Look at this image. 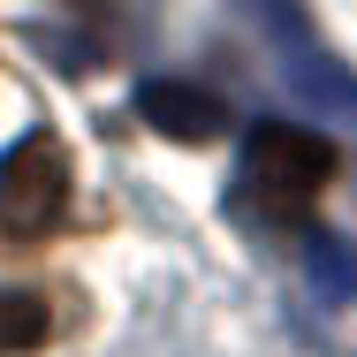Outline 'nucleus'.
I'll return each instance as SVG.
<instances>
[{"label":"nucleus","mask_w":357,"mask_h":357,"mask_svg":"<svg viewBox=\"0 0 357 357\" xmlns=\"http://www.w3.org/2000/svg\"><path fill=\"white\" fill-rule=\"evenodd\" d=\"M259 31H266L274 54H282V84L296 91V107H312L319 122H357V76H350V61H335V54L319 46V31L304 23V8L266 0V8H259Z\"/></svg>","instance_id":"nucleus-2"},{"label":"nucleus","mask_w":357,"mask_h":357,"mask_svg":"<svg viewBox=\"0 0 357 357\" xmlns=\"http://www.w3.org/2000/svg\"><path fill=\"white\" fill-rule=\"evenodd\" d=\"M46 335H54L46 296H31V289H0V357H8V350H38Z\"/></svg>","instance_id":"nucleus-6"},{"label":"nucleus","mask_w":357,"mask_h":357,"mask_svg":"<svg viewBox=\"0 0 357 357\" xmlns=\"http://www.w3.org/2000/svg\"><path fill=\"white\" fill-rule=\"evenodd\" d=\"M304 282L319 289V304H357V243L342 236H304Z\"/></svg>","instance_id":"nucleus-5"},{"label":"nucleus","mask_w":357,"mask_h":357,"mask_svg":"<svg viewBox=\"0 0 357 357\" xmlns=\"http://www.w3.org/2000/svg\"><path fill=\"white\" fill-rule=\"evenodd\" d=\"M327 175H335V144L319 137V130L259 122V130L243 137V190H236V206L259 213V220H274V228H296V220L319 206Z\"/></svg>","instance_id":"nucleus-1"},{"label":"nucleus","mask_w":357,"mask_h":357,"mask_svg":"<svg viewBox=\"0 0 357 357\" xmlns=\"http://www.w3.org/2000/svg\"><path fill=\"white\" fill-rule=\"evenodd\" d=\"M137 114L160 130V137H175V144H213L220 130H228V107H220L213 91L175 84V76H152V84H137Z\"/></svg>","instance_id":"nucleus-4"},{"label":"nucleus","mask_w":357,"mask_h":357,"mask_svg":"<svg viewBox=\"0 0 357 357\" xmlns=\"http://www.w3.org/2000/svg\"><path fill=\"white\" fill-rule=\"evenodd\" d=\"M61 220H69V152L54 130H31L0 160V228L31 243V236H54Z\"/></svg>","instance_id":"nucleus-3"}]
</instances>
